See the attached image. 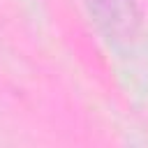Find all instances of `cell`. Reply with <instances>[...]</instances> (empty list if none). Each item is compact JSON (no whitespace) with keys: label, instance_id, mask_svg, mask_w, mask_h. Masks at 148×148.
I'll return each instance as SVG.
<instances>
[{"label":"cell","instance_id":"obj_1","mask_svg":"<svg viewBox=\"0 0 148 148\" xmlns=\"http://www.w3.org/2000/svg\"><path fill=\"white\" fill-rule=\"evenodd\" d=\"M90 12L97 16V21L109 30V35L127 37L132 35L136 25V9L134 0H88Z\"/></svg>","mask_w":148,"mask_h":148}]
</instances>
